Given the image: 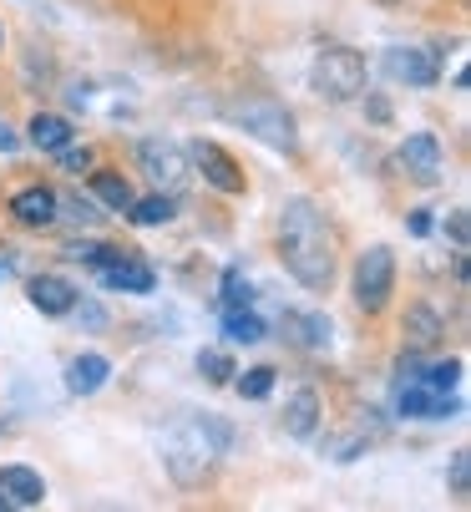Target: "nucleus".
Instances as JSON below:
<instances>
[{
	"instance_id": "obj_1",
	"label": "nucleus",
	"mask_w": 471,
	"mask_h": 512,
	"mask_svg": "<svg viewBox=\"0 0 471 512\" xmlns=\"http://www.w3.org/2000/svg\"><path fill=\"white\" fill-rule=\"evenodd\" d=\"M279 254H284V269L304 289H314V295H325V289L335 284V229L309 198L284 203V213H279Z\"/></svg>"
},
{
	"instance_id": "obj_2",
	"label": "nucleus",
	"mask_w": 471,
	"mask_h": 512,
	"mask_svg": "<svg viewBox=\"0 0 471 512\" xmlns=\"http://www.w3.org/2000/svg\"><path fill=\"white\" fill-rule=\"evenodd\" d=\"M233 447V431L218 421V416H193L188 426L173 431V442L163 452L168 462V477L178 487H203L213 477V457H223Z\"/></svg>"
},
{
	"instance_id": "obj_3",
	"label": "nucleus",
	"mask_w": 471,
	"mask_h": 512,
	"mask_svg": "<svg viewBox=\"0 0 471 512\" xmlns=\"http://www.w3.org/2000/svg\"><path fill=\"white\" fill-rule=\"evenodd\" d=\"M223 117H228L233 127L254 132V137L264 142V148H274V153H294V148H299V132H294V112H289L284 102L264 97V92L233 97V102L223 107Z\"/></svg>"
},
{
	"instance_id": "obj_4",
	"label": "nucleus",
	"mask_w": 471,
	"mask_h": 512,
	"mask_svg": "<svg viewBox=\"0 0 471 512\" xmlns=\"http://www.w3.org/2000/svg\"><path fill=\"white\" fill-rule=\"evenodd\" d=\"M314 92H320L325 102H350L365 92L370 71H365V56L350 51V46H325L320 56H314V71H309Z\"/></svg>"
},
{
	"instance_id": "obj_5",
	"label": "nucleus",
	"mask_w": 471,
	"mask_h": 512,
	"mask_svg": "<svg viewBox=\"0 0 471 512\" xmlns=\"http://www.w3.org/2000/svg\"><path fill=\"white\" fill-rule=\"evenodd\" d=\"M390 289H396V254H390L385 244H370L355 264V305L365 315H380L385 300H390Z\"/></svg>"
},
{
	"instance_id": "obj_6",
	"label": "nucleus",
	"mask_w": 471,
	"mask_h": 512,
	"mask_svg": "<svg viewBox=\"0 0 471 512\" xmlns=\"http://www.w3.org/2000/svg\"><path fill=\"white\" fill-rule=\"evenodd\" d=\"M137 163H142V173H147L157 188H183V183H188V153L178 148V142H168V137L137 142Z\"/></svg>"
},
{
	"instance_id": "obj_7",
	"label": "nucleus",
	"mask_w": 471,
	"mask_h": 512,
	"mask_svg": "<svg viewBox=\"0 0 471 512\" xmlns=\"http://www.w3.org/2000/svg\"><path fill=\"white\" fill-rule=\"evenodd\" d=\"M401 168H406V178L411 183H421V188H436L441 183V173H446V158H441V142H436V132H411L406 142H401V158H396Z\"/></svg>"
},
{
	"instance_id": "obj_8",
	"label": "nucleus",
	"mask_w": 471,
	"mask_h": 512,
	"mask_svg": "<svg viewBox=\"0 0 471 512\" xmlns=\"http://www.w3.org/2000/svg\"><path fill=\"white\" fill-rule=\"evenodd\" d=\"M193 163L203 168V178L218 188V193H244V173H239V163H233L218 142H193Z\"/></svg>"
},
{
	"instance_id": "obj_9",
	"label": "nucleus",
	"mask_w": 471,
	"mask_h": 512,
	"mask_svg": "<svg viewBox=\"0 0 471 512\" xmlns=\"http://www.w3.org/2000/svg\"><path fill=\"white\" fill-rule=\"evenodd\" d=\"M385 71L396 82H406V87H436V56L431 51H416V46H396V51H385Z\"/></svg>"
},
{
	"instance_id": "obj_10",
	"label": "nucleus",
	"mask_w": 471,
	"mask_h": 512,
	"mask_svg": "<svg viewBox=\"0 0 471 512\" xmlns=\"http://www.w3.org/2000/svg\"><path fill=\"white\" fill-rule=\"evenodd\" d=\"M456 411H461V401H451L446 391H431V386H421V381H411V386L401 391V416L441 421V416H456Z\"/></svg>"
},
{
	"instance_id": "obj_11",
	"label": "nucleus",
	"mask_w": 471,
	"mask_h": 512,
	"mask_svg": "<svg viewBox=\"0 0 471 512\" xmlns=\"http://www.w3.org/2000/svg\"><path fill=\"white\" fill-rule=\"evenodd\" d=\"M26 295H31V305H36L41 315H71V305H76V289H71L61 274H36V279L26 284Z\"/></svg>"
},
{
	"instance_id": "obj_12",
	"label": "nucleus",
	"mask_w": 471,
	"mask_h": 512,
	"mask_svg": "<svg viewBox=\"0 0 471 512\" xmlns=\"http://www.w3.org/2000/svg\"><path fill=\"white\" fill-rule=\"evenodd\" d=\"M11 213L21 218L26 229H51V224H56V193L41 188V183H36V188H21V193L11 198Z\"/></svg>"
},
{
	"instance_id": "obj_13",
	"label": "nucleus",
	"mask_w": 471,
	"mask_h": 512,
	"mask_svg": "<svg viewBox=\"0 0 471 512\" xmlns=\"http://www.w3.org/2000/svg\"><path fill=\"white\" fill-rule=\"evenodd\" d=\"M0 492L11 497V507H41L46 502V482L31 467H0Z\"/></svg>"
},
{
	"instance_id": "obj_14",
	"label": "nucleus",
	"mask_w": 471,
	"mask_h": 512,
	"mask_svg": "<svg viewBox=\"0 0 471 512\" xmlns=\"http://www.w3.org/2000/svg\"><path fill=\"white\" fill-rule=\"evenodd\" d=\"M107 355H76L71 365H66V386H71V396H92V391H102L107 386Z\"/></svg>"
},
{
	"instance_id": "obj_15",
	"label": "nucleus",
	"mask_w": 471,
	"mask_h": 512,
	"mask_svg": "<svg viewBox=\"0 0 471 512\" xmlns=\"http://www.w3.org/2000/svg\"><path fill=\"white\" fill-rule=\"evenodd\" d=\"M284 335H289L299 350H325V345H330V320H325V315H299V310H289V315H284Z\"/></svg>"
},
{
	"instance_id": "obj_16",
	"label": "nucleus",
	"mask_w": 471,
	"mask_h": 512,
	"mask_svg": "<svg viewBox=\"0 0 471 512\" xmlns=\"http://www.w3.org/2000/svg\"><path fill=\"white\" fill-rule=\"evenodd\" d=\"M401 330H406V345H411V350H431V345L446 335V325H441V315H436L431 305H411Z\"/></svg>"
},
{
	"instance_id": "obj_17",
	"label": "nucleus",
	"mask_w": 471,
	"mask_h": 512,
	"mask_svg": "<svg viewBox=\"0 0 471 512\" xmlns=\"http://www.w3.org/2000/svg\"><path fill=\"white\" fill-rule=\"evenodd\" d=\"M314 426H320V396L304 386V391H294L289 406H284V431H289V436H314Z\"/></svg>"
},
{
	"instance_id": "obj_18",
	"label": "nucleus",
	"mask_w": 471,
	"mask_h": 512,
	"mask_svg": "<svg viewBox=\"0 0 471 512\" xmlns=\"http://www.w3.org/2000/svg\"><path fill=\"white\" fill-rule=\"evenodd\" d=\"M102 279H107L112 289H127V295H152V284H157V279H152V269H147V264H137V259H127V254H122L117 264H107V269H102Z\"/></svg>"
},
{
	"instance_id": "obj_19",
	"label": "nucleus",
	"mask_w": 471,
	"mask_h": 512,
	"mask_svg": "<svg viewBox=\"0 0 471 512\" xmlns=\"http://www.w3.org/2000/svg\"><path fill=\"white\" fill-rule=\"evenodd\" d=\"M26 132H31V142H36L41 153H61L66 142H71V122H66V117H56V112H36Z\"/></svg>"
},
{
	"instance_id": "obj_20",
	"label": "nucleus",
	"mask_w": 471,
	"mask_h": 512,
	"mask_svg": "<svg viewBox=\"0 0 471 512\" xmlns=\"http://www.w3.org/2000/svg\"><path fill=\"white\" fill-rule=\"evenodd\" d=\"M223 335L233 340V345H259L264 340V320L244 305V310H228L223 315Z\"/></svg>"
},
{
	"instance_id": "obj_21",
	"label": "nucleus",
	"mask_w": 471,
	"mask_h": 512,
	"mask_svg": "<svg viewBox=\"0 0 471 512\" xmlns=\"http://www.w3.org/2000/svg\"><path fill=\"white\" fill-rule=\"evenodd\" d=\"M127 208H132V224H142V229L173 224V213H178V203H173L168 193H152V198H142V203H127Z\"/></svg>"
},
{
	"instance_id": "obj_22",
	"label": "nucleus",
	"mask_w": 471,
	"mask_h": 512,
	"mask_svg": "<svg viewBox=\"0 0 471 512\" xmlns=\"http://www.w3.org/2000/svg\"><path fill=\"white\" fill-rule=\"evenodd\" d=\"M92 188H97V198L107 203V208H127L132 203V188H127V178H117V173H92Z\"/></svg>"
},
{
	"instance_id": "obj_23",
	"label": "nucleus",
	"mask_w": 471,
	"mask_h": 512,
	"mask_svg": "<svg viewBox=\"0 0 471 512\" xmlns=\"http://www.w3.org/2000/svg\"><path fill=\"white\" fill-rule=\"evenodd\" d=\"M61 213L71 218V224H97V218H102V213H97V203H92V198H82V193H71V198H61V193H56V218H61Z\"/></svg>"
},
{
	"instance_id": "obj_24",
	"label": "nucleus",
	"mask_w": 471,
	"mask_h": 512,
	"mask_svg": "<svg viewBox=\"0 0 471 512\" xmlns=\"http://www.w3.org/2000/svg\"><path fill=\"white\" fill-rule=\"evenodd\" d=\"M233 376H239V371H233ZM269 391H274V371H269V365H254V371H244V376H239V396L264 401Z\"/></svg>"
},
{
	"instance_id": "obj_25",
	"label": "nucleus",
	"mask_w": 471,
	"mask_h": 512,
	"mask_svg": "<svg viewBox=\"0 0 471 512\" xmlns=\"http://www.w3.org/2000/svg\"><path fill=\"white\" fill-rule=\"evenodd\" d=\"M198 371H203L213 386H228V381H233V360H228L223 350H203V355H198Z\"/></svg>"
},
{
	"instance_id": "obj_26",
	"label": "nucleus",
	"mask_w": 471,
	"mask_h": 512,
	"mask_svg": "<svg viewBox=\"0 0 471 512\" xmlns=\"http://www.w3.org/2000/svg\"><path fill=\"white\" fill-rule=\"evenodd\" d=\"M421 386H431V391H456V381H461V360H446V365H431L426 376H416Z\"/></svg>"
},
{
	"instance_id": "obj_27",
	"label": "nucleus",
	"mask_w": 471,
	"mask_h": 512,
	"mask_svg": "<svg viewBox=\"0 0 471 512\" xmlns=\"http://www.w3.org/2000/svg\"><path fill=\"white\" fill-rule=\"evenodd\" d=\"M223 305H228V310H244V305H254V289L239 279V269H228V274H223Z\"/></svg>"
},
{
	"instance_id": "obj_28",
	"label": "nucleus",
	"mask_w": 471,
	"mask_h": 512,
	"mask_svg": "<svg viewBox=\"0 0 471 512\" xmlns=\"http://www.w3.org/2000/svg\"><path fill=\"white\" fill-rule=\"evenodd\" d=\"M451 487H456V497H466V492H471V457H466V452H456V457H451Z\"/></svg>"
},
{
	"instance_id": "obj_29",
	"label": "nucleus",
	"mask_w": 471,
	"mask_h": 512,
	"mask_svg": "<svg viewBox=\"0 0 471 512\" xmlns=\"http://www.w3.org/2000/svg\"><path fill=\"white\" fill-rule=\"evenodd\" d=\"M61 168L66 173H87L92 168V153L87 148H61Z\"/></svg>"
},
{
	"instance_id": "obj_30",
	"label": "nucleus",
	"mask_w": 471,
	"mask_h": 512,
	"mask_svg": "<svg viewBox=\"0 0 471 512\" xmlns=\"http://www.w3.org/2000/svg\"><path fill=\"white\" fill-rule=\"evenodd\" d=\"M406 224H411V234H416V239H426V234H431V208H416V213L406 218Z\"/></svg>"
},
{
	"instance_id": "obj_31",
	"label": "nucleus",
	"mask_w": 471,
	"mask_h": 512,
	"mask_svg": "<svg viewBox=\"0 0 471 512\" xmlns=\"http://www.w3.org/2000/svg\"><path fill=\"white\" fill-rule=\"evenodd\" d=\"M446 229H451V239H456V244H466V213H461V208L446 218Z\"/></svg>"
},
{
	"instance_id": "obj_32",
	"label": "nucleus",
	"mask_w": 471,
	"mask_h": 512,
	"mask_svg": "<svg viewBox=\"0 0 471 512\" xmlns=\"http://www.w3.org/2000/svg\"><path fill=\"white\" fill-rule=\"evenodd\" d=\"M16 148H21V137H16L6 122H0V153H16Z\"/></svg>"
},
{
	"instance_id": "obj_33",
	"label": "nucleus",
	"mask_w": 471,
	"mask_h": 512,
	"mask_svg": "<svg viewBox=\"0 0 471 512\" xmlns=\"http://www.w3.org/2000/svg\"><path fill=\"white\" fill-rule=\"evenodd\" d=\"M11 274V259H0V279H6Z\"/></svg>"
},
{
	"instance_id": "obj_34",
	"label": "nucleus",
	"mask_w": 471,
	"mask_h": 512,
	"mask_svg": "<svg viewBox=\"0 0 471 512\" xmlns=\"http://www.w3.org/2000/svg\"><path fill=\"white\" fill-rule=\"evenodd\" d=\"M0 512H11V497L6 492H0Z\"/></svg>"
},
{
	"instance_id": "obj_35",
	"label": "nucleus",
	"mask_w": 471,
	"mask_h": 512,
	"mask_svg": "<svg viewBox=\"0 0 471 512\" xmlns=\"http://www.w3.org/2000/svg\"><path fill=\"white\" fill-rule=\"evenodd\" d=\"M380 6H401V0H380Z\"/></svg>"
}]
</instances>
